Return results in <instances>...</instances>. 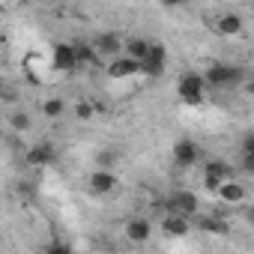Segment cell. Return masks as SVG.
I'll list each match as a JSON object with an SVG mask.
<instances>
[{
    "mask_svg": "<svg viewBox=\"0 0 254 254\" xmlns=\"http://www.w3.org/2000/svg\"><path fill=\"white\" fill-rule=\"evenodd\" d=\"M203 78L212 90H233V87L245 84V72L239 66H230V63H209Z\"/></svg>",
    "mask_w": 254,
    "mask_h": 254,
    "instance_id": "cell-1",
    "label": "cell"
},
{
    "mask_svg": "<svg viewBox=\"0 0 254 254\" xmlns=\"http://www.w3.org/2000/svg\"><path fill=\"white\" fill-rule=\"evenodd\" d=\"M206 78H203V72H183L180 75V81H177V93H180V99L186 102V105H191V108H197V105H203V93H206Z\"/></svg>",
    "mask_w": 254,
    "mask_h": 254,
    "instance_id": "cell-2",
    "label": "cell"
},
{
    "mask_svg": "<svg viewBox=\"0 0 254 254\" xmlns=\"http://www.w3.org/2000/svg\"><path fill=\"white\" fill-rule=\"evenodd\" d=\"M51 66L57 72H72L78 69V51H75V42H57L54 51H51Z\"/></svg>",
    "mask_w": 254,
    "mask_h": 254,
    "instance_id": "cell-3",
    "label": "cell"
},
{
    "mask_svg": "<svg viewBox=\"0 0 254 254\" xmlns=\"http://www.w3.org/2000/svg\"><path fill=\"white\" fill-rule=\"evenodd\" d=\"M165 69H168V51H165L159 42H153L150 54L141 60V75H147V78H159V75H165Z\"/></svg>",
    "mask_w": 254,
    "mask_h": 254,
    "instance_id": "cell-4",
    "label": "cell"
},
{
    "mask_svg": "<svg viewBox=\"0 0 254 254\" xmlns=\"http://www.w3.org/2000/svg\"><path fill=\"white\" fill-rule=\"evenodd\" d=\"M108 75H111L114 81L135 78V75H141V60H135V57H129V54H120V57H114V60L108 63Z\"/></svg>",
    "mask_w": 254,
    "mask_h": 254,
    "instance_id": "cell-5",
    "label": "cell"
},
{
    "mask_svg": "<svg viewBox=\"0 0 254 254\" xmlns=\"http://www.w3.org/2000/svg\"><path fill=\"white\" fill-rule=\"evenodd\" d=\"M93 45H96L99 57H108V60H114V57L126 54V39H123L120 33H99Z\"/></svg>",
    "mask_w": 254,
    "mask_h": 254,
    "instance_id": "cell-6",
    "label": "cell"
},
{
    "mask_svg": "<svg viewBox=\"0 0 254 254\" xmlns=\"http://www.w3.org/2000/svg\"><path fill=\"white\" fill-rule=\"evenodd\" d=\"M174 162H177L180 168H194V165L200 162V147H197L191 138L177 141V144H174Z\"/></svg>",
    "mask_w": 254,
    "mask_h": 254,
    "instance_id": "cell-7",
    "label": "cell"
},
{
    "mask_svg": "<svg viewBox=\"0 0 254 254\" xmlns=\"http://www.w3.org/2000/svg\"><path fill=\"white\" fill-rule=\"evenodd\" d=\"M215 33L218 36H224V39H230V36H239L242 30H245V21H242V15L239 12H221L218 18H215Z\"/></svg>",
    "mask_w": 254,
    "mask_h": 254,
    "instance_id": "cell-8",
    "label": "cell"
},
{
    "mask_svg": "<svg viewBox=\"0 0 254 254\" xmlns=\"http://www.w3.org/2000/svg\"><path fill=\"white\" fill-rule=\"evenodd\" d=\"M224 180H230V168L224 165V162H206L203 165V186L209 189V191H218V186L224 183Z\"/></svg>",
    "mask_w": 254,
    "mask_h": 254,
    "instance_id": "cell-9",
    "label": "cell"
},
{
    "mask_svg": "<svg viewBox=\"0 0 254 254\" xmlns=\"http://www.w3.org/2000/svg\"><path fill=\"white\" fill-rule=\"evenodd\" d=\"M87 183H90V191L93 194H108V191L117 189V174L111 168H96Z\"/></svg>",
    "mask_w": 254,
    "mask_h": 254,
    "instance_id": "cell-10",
    "label": "cell"
},
{
    "mask_svg": "<svg viewBox=\"0 0 254 254\" xmlns=\"http://www.w3.org/2000/svg\"><path fill=\"white\" fill-rule=\"evenodd\" d=\"M165 206H168L171 212L194 215V212H197V194H194V191H174V194L165 200Z\"/></svg>",
    "mask_w": 254,
    "mask_h": 254,
    "instance_id": "cell-11",
    "label": "cell"
},
{
    "mask_svg": "<svg viewBox=\"0 0 254 254\" xmlns=\"http://www.w3.org/2000/svg\"><path fill=\"white\" fill-rule=\"evenodd\" d=\"M54 147L48 144V141H42V144H33L27 153H24V162L30 165V168H45V165H51L54 162Z\"/></svg>",
    "mask_w": 254,
    "mask_h": 254,
    "instance_id": "cell-12",
    "label": "cell"
},
{
    "mask_svg": "<svg viewBox=\"0 0 254 254\" xmlns=\"http://www.w3.org/2000/svg\"><path fill=\"white\" fill-rule=\"evenodd\" d=\"M218 197H221V203H233V206H239L242 200H245V186L242 183H236V180H224L221 186H218V191H215Z\"/></svg>",
    "mask_w": 254,
    "mask_h": 254,
    "instance_id": "cell-13",
    "label": "cell"
},
{
    "mask_svg": "<svg viewBox=\"0 0 254 254\" xmlns=\"http://www.w3.org/2000/svg\"><path fill=\"white\" fill-rule=\"evenodd\" d=\"M162 230H165L168 236H186V233L191 230L189 215H183V212H171V209H168V215L162 218Z\"/></svg>",
    "mask_w": 254,
    "mask_h": 254,
    "instance_id": "cell-14",
    "label": "cell"
},
{
    "mask_svg": "<svg viewBox=\"0 0 254 254\" xmlns=\"http://www.w3.org/2000/svg\"><path fill=\"white\" fill-rule=\"evenodd\" d=\"M123 230H126V236H129L132 242H147L150 233H153V224L147 218H129Z\"/></svg>",
    "mask_w": 254,
    "mask_h": 254,
    "instance_id": "cell-15",
    "label": "cell"
},
{
    "mask_svg": "<svg viewBox=\"0 0 254 254\" xmlns=\"http://www.w3.org/2000/svg\"><path fill=\"white\" fill-rule=\"evenodd\" d=\"M150 48H153V42H150V39H144V36H132V39H126V54L135 57V60H144V57L150 54Z\"/></svg>",
    "mask_w": 254,
    "mask_h": 254,
    "instance_id": "cell-16",
    "label": "cell"
},
{
    "mask_svg": "<svg viewBox=\"0 0 254 254\" xmlns=\"http://www.w3.org/2000/svg\"><path fill=\"white\" fill-rule=\"evenodd\" d=\"M197 230H203V233H218V236H221V233H227V221L212 212V215H203V218L197 221Z\"/></svg>",
    "mask_w": 254,
    "mask_h": 254,
    "instance_id": "cell-17",
    "label": "cell"
},
{
    "mask_svg": "<svg viewBox=\"0 0 254 254\" xmlns=\"http://www.w3.org/2000/svg\"><path fill=\"white\" fill-rule=\"evenodd\" d=\"M9 126H12V132L24 135L33 123H30V114H27V111H12V114H9Z\"/></svg>",
    "mask_w": 254,
    "mask_h": 254,
    "instance_id": "cell-18",
    "label": "cell"
},
{
    "mask_svg": "<svg viewBox=\"0 0 254 254\" xmlns=\"http://www.w3.org/2000/svg\"><path fill=\"white\" fill-rule=\"evenodd\" d=\"M42 111H45V117L57 120V117L66 111V102H63V99H45V102H42Z\"/></svg>",
    "mask_w": 254,
    "mask_h": 254,
    "instance_id": "cell-19",
    "label": "cell"
},
{
    "mask_svg": "<svg viewBox=\"0 0 254 254\" xmlns=\"http://www.w3.org/2000/svg\"><path fill=\"white\" fill-rule=\"evenodd\" d=\"M72 111H75V117H78V120H90L99 108H96V102H75V108H72Z\"/></svg>",
    "mask_w": 254,
    "mask_h": 254,
    "instance_id": "cell-20",
    "label": "cell"
},
{
    "mask_svg": "<svg viewBox=\"0 0 254 254\" xmlns=\"http://www.w3.org/2000/svg\"><path fill=\"white\" fill-rule=\"evenodd\" d=\"M114 162H117V153H111V150L96 153V168H114Z\"/></svg>",
    "mask_w": 254,
    "mask_h": 254,
    "instance_id": "cell-21",
    "label": "cell"
},
{
    "mask_svg": "<svg viewBox=\"0 0 254 254\" xmlns=\"http://www.w3.org/2000/svg\"><path fill=\"white\" fill-rule=\"evenodd\" d=\"M242 168H245L248 174H254V147L242 150Z\"/></svg>",
    "mask_w": 254,
    "mask_h": 254,
    "instance_id": "cell-22",
    "label": "cell"
},
{
    "mask_svg": "<svg viewBox=\"0 0 254 254\" xmlns=\"http://www.w3.org/2000/svg\"><path fill=\"white\" fill-rule=\"evenodd\" d=\"M242 90H245L248 96H254V75H251V78H245V84H242Z\"/></svg>",
    "mask_w": 254,
    "mask_h": 254,
    "instance_id": "cell-23",
    "label": "cell"
},
{
    "mask_svg": "<svg viewBox=\"0 0 254 254\" xmlns=\"http://www.w3.org/2000/svg\"><path fill=\"white\" fill-rule=\"evenodd\" d=\"M162 3H165V6H180L183 0H162Z\"/></svg>",
    "mask_w": 254,
    "mask_h": 254,
    "instance_id": "cell-24",
    "label": "cell"
},
{
    "mask_svg": "<svg viewBox=\"0 0 254 254\" xmlns=\"http://www.w3.org/2000/svg\"><path fill=\"white\" fill-rule=\"evenodd\" d=\"M245 215H248V218H251V221H254V209H248V212H245Z\"/></svg>",
    "mask_w": 254,
    "mask_h": 254,
    "instance_id": "cell-25",
    "label": "cell"
},
{
    "mask_svg": "<svg viewBox=\"0 0 254 254\" xmlns=\"http://www.w3.org/2000/svg\"><path fill=\"white\" fill-rule=\"evenodd\" d=\"M21 3H27V0H21Z\"/></svg>",
    "mask_w": 254,
    "mask_h": 254,
    "instance_id": "cell-26",
    "label": "cell"
}]
</instances>
